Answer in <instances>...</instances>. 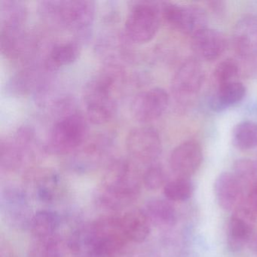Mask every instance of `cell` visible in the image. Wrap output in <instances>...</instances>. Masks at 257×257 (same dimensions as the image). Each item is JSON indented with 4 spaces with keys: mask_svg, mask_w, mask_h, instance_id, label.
Masks as SVG:
<instances>
[{
    "mask_svg": "<svg viewBox=\"0 0 257 257\" xmlns=\"http://www.w3.org/2000/svg\"><path fill=\"white\" fill-rule=\"evenodd\" d=\"M128 241L121 217L106 216L75 231L69 246L76 257H114Z\"/></svg>",
    "mask_w": 257,
    "mask_h": 257,
    "instance_id": "6da1fadb",
    "label": "cell"
},
{
    "mask_svg": "<svg viewBox=\"0 0 257 257\" xmlns=\"http://www.w3.org/2000/svg\"><path fill=\"white\" fill-rule=\"evenodd\" d=\"M141 192V183L127 161L116 159L108 165L103 177L100 201L111 210L128 207Z\"/></svg>",
    "mask_w": 257,
    "mask_h": 257,
    "instance_id": "7a4b0ae2",
    "label": "cell"
},
{
    "mask_svg": "<svg viewBox=\"0 0 257 257\" xmlns=\"http://www.w3.org/2000/svg\"><path fill=\"white\" fill-rule=\"evenodd\" d=\"M40 8L49 22L80 37L88 35L95 16V3L88 0L44 1Z\"/></svg>",
    "mask_w": 257,
    "mask_h": 257,
    "instance_id": "3957f363",
    "label": "cell"
},
{
    "mask_svg": "<svg viewBox=\"0 0 257 257\" xmlns=\"http://www.w3.org/2000/svg\"><path fill=\"white\" fill-rule=\"evenodd\" d=\"M117 74L106 70L90 79L84 90V103L87 118L96 125L110 121L117 110V101L113 95Z\"/></svg>",
    "mask_w": 257,
    "mask_h": 257,
    "instance_id": "277c9868",
    "label": "cell"
},
{
    "mask_svg": "<svg viewBox=\"0 0 257 257\" xmlns=\"http://www.w3.org/2000/svg\"><path fill=\"white\" fill-rule=\"evenodd\" d=\"M88 125L82 115L70 113L56 121L51 130L46 151L53 155H67L85 143Z\"/></svg>",
    "mask_w": 257,
    "mask_h": 257,
    "instance_id": "5b68a950",
    "label": "cell"
},
{
    "mask_svg": "<svg viewBox=\"0 0 257 257\" xmlns=\"http://www.w3.org/2000/svg\"><path fill=\"white\" fill-rule=\"evenodd\" d=\"M162 17L160 5L157 3H135L124 24L126 36L138 44L151 41L159 31Z\"/></svg>",
    "mask_w": 257,
    "mask_h": 257,
    "instance_id": "8992f818",
    "label": "cell"
},
{
    "mask_svg": "<svg viewBox=\"0 0 257 257\" xmlns=\"http://www.w3.org/2000/svg\"><path fill=\"white\" fill-rule=\"evenodd\" d=\"M162 16L177 31L192 37L207 28V17L203 9L195 6H181L172 3L160 4Z\"/></svg>",
    "mask_w": 257,
    "mask_h": 257,
    "instance_id": "52a82bcc",
    "label": "cell"
},
{
    "mask_svg": "<svg viewBox=\"0 0 257 257\" xmlns=\"http://www.w3.org/2000/svg\"><path fill=\"white\" fill-rule=\"evenodd\" d=\"M205 79L203 66L198 60L189 58L179 67L171 82V93L177 103L186 105L201 91Z\"/></svg>",
    "mask_w": 257,
    "mask_h": 257,
    "instance_id": "ba28073f",
    "label": "cell"
},
{
    "mask_svg": "<svg viewBox=\"0 0 257 257\" xmlns=\"http://www.w3.org/2000/svg\"><path fill=\"white\" fill-rule=\"evenodd\" d=\"M126 148L135 160L144 164L153 163L162 152L159 132L150 126L132 129L126 138Z\"/></svg>",
    "mask_w": 257,
    "mask_h": 257,
    "instance_id": "9c48e42d",
    "label": "cell"
},
{
    "mask_svg": "<svg viewBox=\"0 0 257 257\" xmlns=\"http://www.w3.org/2000/svg\"><path fill=\"white\" fill-rule=\"evenodd\" d=\"M169 104V95L163 88H153L138 93L132 103L134 118L141 123L159 119Z\"/></svg>",
    "mask_w": 257,
    "mask_h": 257,
    "instance_id": "30bf717a",
    "label": "cell"
},
{
    "mask_svg": "<svg viewBox=\"0 0 257 257\" xmlns=\"http://www.w3.org/2000/svg\"><path fill=\"white\" fill-rule=\"evenodd\" d=\"M202 149L195 141H187L177 146L171 153L170 165L178 178H188L193 175L201 165Z\"/></svg>",
    "mask_w": 257,
    "mask_h": 257,
    "instance_id": "8fae6325",
    "label": "cell"
},
{
    "mask_svg": "<svg viewBox=\"0 0 257 257\" xmlns=\"http://www.w3.org/2000/svg\"><path fill=\"white\" fill-rule=\"evenodd\" d=\"M234 50L242 59L257 58V18L246 16L237 21L232 34Z\"/></svg>",
    "mask_w": 257,
    "mask_h": 257,
    "instance_id": "7c38bea8",
    "label": "cell"
},
{
    "mask_svg": "<svg viewBox=\"0 0 257 257\" xmlns=\"http://www.w3.org/2000/svg\"><path fill=\"white\" fill-rule=\"evenodd\" d=\"M225 35L217 30L206 28L192 38V48L200 59L213 61L226 49Z\"/></svg>",
    "mask_w": 257,
    "mask_h": 257,
    "instance_id": "4fadbf2b",
    "label": "cell"
},
{
    "mask_svg": "<svg viewBox=\"0 0 257 257\" xmlns=\"http://www.w3.org/2000/svg\"><path fill=\"white\" fill-rule=\"evenodd\" d=\"M243 189L241 183L233 173H222L214 183L218 204L225 210H237L243 204Z\"/></svg>",
    "mask_w": 257,
    "mask_h": 257,
    "instance_id": "5bb4252c",
    "label": "cell"
},
{
    "mask_svg": "<svg viewBox=\"0 0 257 257\" xmlns=\"http://www.w3.org/2000/svg\"><path fill=\"white\" fill-rule=\"evenodd\" d=\"M254 219L242 206L230 217L227 230V244L230 250H241L250 240Z\"/></svg>",
    "mask_w": 257,
    "mask_h": 257,
    "instance_id": "9a60e30c",
    "label": "cell"
},
{
    "mask_svg": "<svg viewBox=\"0 0 257 257\" xmlns=\"http://www.w3.org/2000/svg\"><path fill=\"white\" fill-rule=\"evenodd\" d=\"M121 221L129 241L141 243L150 235V219L145 210H131L121 216Z\"/></svg>",
    "mask_w": 257,
    "mask_h": 257,
    "instance_id": "2e32d148",
    "label": "cell"
},
{
    "mask_svg": "<svg viewBox=\"0 0 257 257\" xmlns=\"http://www.w3.org/2000/svg\"><path fill=\"white\" fill-rule=\"evenodd\" d=\"M27 18L25 4L16 0L0 1L1 31H22Z\"/></svg>",
    "mask_w": 257,
    "mask_h": 257,
    "instance_id": "e0dca14e",
    "label": "cell"
},
{
    "mask_svg": "<svg viewBox=\"0 0 257 257\" xmlns=\"http://www.w3.org/2000/svg\"><path fill=\"white\" fill-rule=\"evenodd\" d=\"M246 94V88L241 82H234L217 87L210 100V107L216 112H221L239 103Z\"/></svg>",
    "mask_w": 257,
    "mask_h": 257,
    "instance_id": "ac0fdd59",
    "label": "cell"
},
{
    "mask_svg": "<svg viewBox=\"0 0 257 257\" xmlns=\"http://www.w3.org/2000/svg\"><path fill=\"white\" fill-rule=\"evenodd\" d=\"M80 44L78 42H66L54 46L46 60V67L56 70L74 63L80 55Z\"/></svg>",
    "mask_w": 257,
    "mask_h": 257,
    "instance_id": "d6986e66",
    "label": "cell"
},
{
    "mask_svg": "<svg viewBox=\"0 0 257 257\" xmlns=\"http://www.w3.org/2000/svg\"><path fill=\"white\" fill-rule=\"evenodd\" d=\"M60 225V217L55 212L40 210L31 218L30 228L35 238L53 236Z\"/></svg>",
    "mask_w": 257,
    "mask_h": 257,
    "instance_id": "ffe728a7",
    "label": "cell"
},
{
    "mask_svg": "<svg viewBox=\"0 0 257 257\" xmlns=\"http://www.w3.org/2000/svg\"><path fill=\"white\" fill-rule=\"evenodd\" d=\"M168 200L154 198L147 203L145 212L148 217L157 223L173 225L177 222V212Z\"/></svg>",
    "mask_w": 257,
    "mask_h": 257,
    "instance_id": "44dd1931",
    "label": "cell"
},
{
    "mask_svg": "<svg viewBox=\"0 0 257 257\" xmlns=\"http://www.w3.org/2000/svg\"><path fill=\"white\" fill-rule=\"evenodd\" d=\"M231 141L236 148L249 150L257 147V122L243 121L234 126Z\"/></svg>",
    "mask_w": 257,
    "mask_h": 257,
    "instance_id": "7402d4cb",
    "label": "cell"
},
{
    "mask_svg": "<svg viewBox=\"0 0 257 257\" xmlns=\"http://www.w3.org/2000/svg\"><path fill=\"white\" fill-rule=\"evenodd\" d=\"M24 148L14 140L1 141L0 144V165L3 170L14 171L22 165Z\"/></svg>",
    "mask_w": 257,
    "mask_h": 257,
    "instance_id": "603a6c76",
    "label": "cell"
},
{
    "mask_svg": "<svg viewBox=\"0 0 257 257\" xmlns=\"http://www.w3.org/2000/svg\"><path fill=\"white\" fill-rule=\"evenodd\" d=\"M233 174L238 179L243 187L249 191L257 189V161L240 159L233 165Z\"/></svg>",
    "mask_w": 257,
    "mask_h": 257,
    "instance_id": "cb8c5ba5",
    "label": "cell"
},
{
    "mask_svg": "<svg viewBox=\"0 0 257 257\" xmlns=\"http://www.w3.org/2000/svg\"><path fill=\"white\" fill-rule=\"evenodd\" d=\"M28 257H61L59 240L55 235L45 238H35L30 244Z\"/></svg>",
    "mask_w": 257,
    "mask_h": 257,
    "instance_id": "d4e9b609",
    "label": "cell"
},
{
    "mask_svg": "<svg viewBox=\"0 0 257 257\" xmlns=\"http://www.w3.org/2000/svg\"><path fill=\"white\" fill-rule=\"evenodd\" d=\"M193 191V183L188 178H177L164 186V195L170 201H186Z\"/></svg>",
    "mask_w": 257,
    "mask_h": 257,
    "instance_id": "484cf974",
    "label": "cell"
},
{
    "mask_svg": "<svg viewBox=\"0 0 257 257\" xmlns=\"http://www.w3.org/2000/svg\"><path fill=\"white\" fill-rule=\"evenodd\" d=\"M240 73V67L237 61L228 58L219 63L216 66L213 71V79L218 87L237 82Z\"/></svg>",
    "mask_w": 257,
    "mask_h": 257,
    "instance_id": "4316f807",
    "label": "cell"
},
{
    "mask_svg": "<svg viewBox=\"0 0 257 257\" xmlns=\"http://www.w3.org/2000/svg\"><path fill=\"white\" fill-rule=\"evenodd\" d=\"M142 180L147 189L157 190L166 185V174L162 167L152 165L144 172Z\"/></svg>",
    "mask_w": 257,
    "mask_h": 257,
    "instance_id": "83f0119b",
    "label": "cell"
},
{
    "mask_svg": "<svg viewBox=\"0 0 257 257\" xmlns=\"http://www.w3.org/2000/svg\"><path fill=\"white\" fill-rule=\"evenodd\" d=\"M210 5L213 12H216V13H220L223 11V3L211 2L210 3Z\"/></svg>",
    "mask_w": 257,
    "mask_h": 257,
    "instance_id": "f1b7e54d",
    "label": "cell"
}]
</instances>
